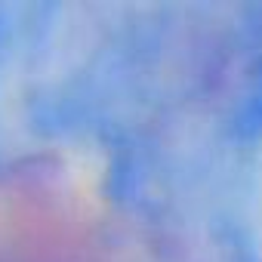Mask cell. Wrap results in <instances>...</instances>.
Here are the masks:
<instances>
[{
    "label": "cell",
    "mask_w": 262,
    "mask_h": 262,
    "mask_svg": "<svg viewBox=\"0 0 262 262\" xmlns=\"http://www.w3.org/2000/svg\"><path fill=\"white\" fill-rule=\"evenodd\" d=\"M0 262H105V210L93 179L62 155L0 170Z\"/></svg>",
    "instance_id": "6da1fadb"
}]
</instances>
